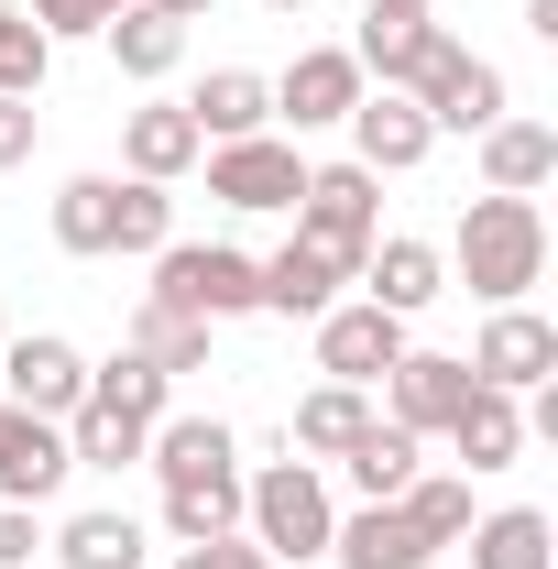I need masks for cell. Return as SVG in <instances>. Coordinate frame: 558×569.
Segmentation results:
<instances>
[{
    "label": "cell",
    "mask_w": 558,
    "mask_h": 569,
    "mask_svg": "<svg viewBox=\"0 0 558 569\" xmlns=\"http://www.w3.org/2000/svg\"><path fill=\"white\" fill-rule=\"evenodd\" d=\"M449 274L471 284L482 307H526L537 284H548V209L537 198H471L460 209V230H449V252H438Z\"/></svg>",
    "instance_id": "6da1fadb"
},
{
    "label": "cell",
    "mask_w": 558,
    "mask_h": 569,
    "mask_svg": "<svg viewBox=\"0 0 558 569\" xmlns=\"http://www.w3.org/2000/svg\"><path fill=\"white\" fill-rule=\"evenodd\" d=\"M329 526H340V493H329V471L318 460H263V471H241V537L263 548V559H329Z\"/></svg>",
    "instance_id": "7a4b0ae2"
},
{
    "label": "cell",
    "mask_w": 558,
    "mask_h": 569,
    "mask_svg": "<svg viewBox=\"0 0 558 569\" xmlns=\"http://www.w3.org/2000/svg\"><path fill=\"white\" fill-rule=\"evenodd\" d=\"M142 307H165V318H209V329H219V318H252V307H263V263L230 252V241H165Z\"/></svg>",
    "instance_id": "3957f363"
},
{
    "label": "cell",
    "mask_w": 558,
    "mask_h": 569,
    "mask_svg": "<svg viewBox=\"0 0 558 569\" xmlns=\"http://www.w3.org/2000/svg\"><path fill=\"white\" fill-rule=\"evenodd\" d=\"M296 241H318L340 274H361V252L383 241V176L372 164H307V187H296Z\"/></svg>",
    "instance_id": "277c9868"
},
{
    "label": "cell",
    "mask_w": 558,
    "mask_h": 569,
    "mask_svg": "<svg viewBox=\"0 0 558 569\" xmlns=\"http://www.w3.org/2000/svg\"><path fill=\"white\" fill-rule=\"evenodd\" d=\"M406 99L427 110V132H471V142H482L492 121L515 110L504 67H492V56H471V44H438V56H427V77L406 88Z\"/></svg>",
    "instance_id": "5b68a950"
},
{
    "label": "cell",
    "mask_w": 558,
    "mask_h": 569,
    "mask_svg": "<svg viewBox=\"0 0 558 569\" xmlns=\"http://www.w3.org/2000/svg\"><path fill=\"white\" fill-rule=\"evenodd\" d=\"M198 164H209V198H219V209H252V219H263V209H296V187H307V153H296L285 132L209 142Z\"/></svg>",
    "instance_id": "8992f818"
},
{
    "label": "cell",
    "mask_w": 558,
    "mask_h": 569,
    "mask_svg": "<svg viewBox=\"0 0 558 569\" xmlns=\"http://www.w3.org/2000/svg\"><path fill=\"white\" fill-rule=\"evenodd\" d=\"M307 329H318V372H329V383H361V395H372V383H383L395 361L417 351V340H406V318H383L372 296H350V307L307 318Z\"/></svg>",
    "instance_id": "52a82bcc"
},
{
    "label": "cell",
    "mask_w": 558,
    "mask_h": 569,
    "mask_svg": "<svg viewBox=\"0 0 558 569\" xmlns=\"http://www.w3.org/2000/svg\"><path fill=\"white\" fill-rule=\"evenodd\" d=\"M0 406H22V417H56L67 427L88 406V351L56 340V329H33V340H11L0 351Z\"/></svg>",
    "instance_id": "ba28073f"
},
{
    "label": "cell",
    "mask_w": 558,
    "mask_h": 569,
    "mask_svg": "<svg viewBox=\"0 0 558 569\" xmlns=\"http://www.w3.org/2000/svg\"><path fill=\"white\" fill-rule=\"evenodd\" d=\"M471 383H492V395H537V383H558V329L537 318V307H492L482 340H471Z\"/></svg>",
    "instance_id": "9c48e42d"
},
{
    "label": "cell",
    "mask_w": 558,
    "mask_h": 569,
    "mask_svg": "<svg viewBox=\"0 0 558 569\" xmlns=\"http://www.w3.org/2000/svg\"><path fill=\"white\" fill-rule=\"evenodd\" d=\"M340 132H350V164H372V176H417L427 153H438V132H427V110L406 88H361Z\"/></svg>",
    "instance_id": "30bf717a"
},
{
    "label": "cell",
    "mask_w": 558,
    "mask_h": 569,
    "mask_svg": "<svg viewBox=\"0 0 558 569\" xmlns=\"http://www.w3.org/2000/svg\"><path fill=\"white\" fill-rule=\"evenodd\" d=\"M350 99H361V67H350V44H307V56L275 77V121H285V142H296V132H340Z\"/></svg>",
    "instance_id": "8fae6325"
},
{
    "label": "cell",
    "mask_w": 558,
    "mask_h": 569,
    "mask_svg": "<svg viewBox=\"0 0 558 569\" xmlns=\"http://www.w3.org/2000/svg\"><path fill=\"white\" fill-rule=\"evenodd\" d=\"M350 284H361L383 318H406V329H417V307L449 296V263H438V241H417V230H383V241L361 252V274H350Z\"/></svg>",
    "instance_id": "7c38bea8"
},
{
    "label": "cell",
    "mask_w": 558,
    "mask_h": 569,
    "mask_svg": "<svg viewBox=\"0 0 558 569\" xmlns=\"http://www.w3.org/2000/svg\"><path fill=\"white\" fill-rule=\"evenodd\" d=\"M67 427L56 417H22V406H0V503H33V515H44V503L67 493Z\"/></svg>",
    "instance_id": "4fadbf2b"
},
{
    "label": "cell",
    "mask_w": 558,
    "mask_h": 569,
    "mask_svg": "<svg viewBox=\"0 0 558 569\" xmlns=\"http://www.w3.org/2000/svg\"><path fill=\"white\" fill-rule=\"evenodd\" d=\"M460 395H471V361L460 351H406L383 372V417L406 427V438H438V427L460 417Z\"/></svg>",
    "instance_id": "5bb4252c"
},
{
    "label": "cell",
    "mask_w": 558,
    "mask_h": 569,
    "mask_svg": "<svg viewBox=\"0 0 558 569\" xmlns=\"http://www.w3.org/2000/svg\"><path fill=\"white\" fill-rule=\"evenodd\" d=\"M438 44H449V33H438V11H361L350 67H361V88H417Z\"/></svg>",
    "instance_id": "9a60e30c"
},
{
    "label": "cell",
    "mask_w": 558,
    "mask_h": 569,
    "mask_svg": "<svg viewBox=\"0 0 558 569\" xmlns=\"http://www.w3.org/2000/svg\"><path fill=\"white\" fill-rule=\"evenodd\" d=\"M198 121H187V99H142L132 121H121V176L142 187H176V176H198Z\"/></svg>",
    "instance_id": "2e32d148"
},
{
    "label": "cell",
    "mask_w": 558,
    "mask_h": 569,
    "mask_svg": "<svg viewBox=\"0 0 558 569\" xmlns=\"http://www.w3.org/2000/svg\"><path fill=\"white\" fill-rule=\"evenodd\" d=\"M142 471L176 493V482H219V471H241V438L219 417H153V438H142Z\"/></svg>",
    "instance_id": "e0dca14e"
},
{
    "label": "cell",
    "mask_w": 558,
    "mask_h": 569,
    "mask_svg": "<svg viewBox=\"0 0 558 569\" xmlns=\"http://www.w3.org/2000/svg\"><path fill=\"white\" fill-rule=\"evenodd\" d=\"M438 438H449V460H460V471H515V460H526V406H515V395H492V383H471V395H460V417L438 427Z\"/></svg>",
    "instance_id": "ac0fdd59"
},
{
    "label": "cell",
    "mask_w": 558,
    "mask_h": 569,
    "mask_svg": "<svg viewBox=\"0 0 558 569\" xmlns=\"http://www.w3.org/2000/svg\"><path fill=\"white\" fill-rule=\"evenodd\" d=\"M187 121H198V142L275 132V77H263V67H209V77H198V99H187Z\"/></svg>",
    "instance_id": "d6986e66"
},
{
    "label": "cell",
    "mask_w": 558,
    "mask_h": 569,
    "mask_svg": "<svg viewBox=\"0 0 558 569\" xmlns=\"http://www.w3.org/2000/svg\"><path fill=\"white\" fill-rule=\"evenodd\" d=\"M427 559L438 548L406 526V503H350L340 526H329V569H427Z\"/></svg>",
    "instance_id": "ffe728a7"
},
{
    "label": "cell",
    "mask_w": 558,
    "mask_h": 569,
    "mask_svg": "<svg viewBox=\"0 0 558 569\" xmlns=\"http://www.w3.org/2000/svg\"><path fill=\"white\" fill-rule=\"evenodd\" d=\"M99 44H110V67L132 77V88H165V77L187 67V22H176V11H153V0H121Z\"/></svg>",
    "instance_id": "44dd1931"
},
{
    "label": "cell",
    "mask_w": 558,
    "mask_h": 569,
    "mask_svg": "<svg viewBox=\"0 0 558 569\" xmlns=\"http://www.w3.org/2000/svg\"><path fill=\"white\" fill-rule=\"evenodd\" d=\"M252 263H263V318H329L350 284L318 241H285V252H252Z\"/></svg>",
    "instance_id": "7402d4cb"
},
{
    "label": "cell",
    "mask_w": 558,
    "mask_h": 569,
    "mask_svg": "<svg viewBox=\"0 0 558 569\" xmlns=\"http://www.w3.org/2000/svg\"><path fill=\"white\" fill-rule=\"evenodd\" d=\"M548 176H558V132H548V121H515V110H504V121L482 132V187H492V198H537Z\"/></svg>",
    "instance_id": "603a6c76"
},
{
    "label": "cell",
    "mask_w": 558,
    "mask_h": 569,
    "mask_svg": "<svg viewBox=\"0 0 558 569\" xmlns=\"http://www.w3.org/2000/svg\"><path fill=\"white\" fill-rule=\"evenodd\" d=\"M471 569H558V526L537 515V503H492V515H471Z\"/></svg>",
    "instance_id": "cb8c5ba5"
},
{
    "label": "cell",
    "mask_w": 558,
    "mask_h": 569,
    "mask_svg": "<svg viewBox=\"0 0 558 569\" xmlns=\"http://www.w3.org/2000/svg\"><path fill=\"white\" fill-rule=\"evenodd\" d=\"M56 241H67L77 263L121 252V176H67L56 187Z\"/></svg>",
    "instance_id": "d4e9b609"
},
{
    "label": "cell",
    "mask_w": 558,
    "mask_h": 569,
    "mask_svg": "<svg viewBox=\"0 0 558 569\" xmlns=\"http://www.w3.org/2000/svg\"><path fill=\"white\" fill-rule=\"evenodd\" d=\"M56 559H67V569H142V559H153V537H142L121 503H88V515L56 526Z\"/></svg>",
    "instance_id": "484cf974"
},
{
    "label": "cell",
    "mask_w": 558,
    "mask_h": 569,
    "mask_svg": "<svg viewBox=\"0 0 558 569\" xmlns=\"http://www.w3.org/2000/svg\"><path fill=\"white\" fill-rule=\"evenodd\" d=\"M340 482H350L361 503H395L406 482H417V438H406L395 417H372V427H361V438L340 449Z\"/></svg>",
    "instance_id": "4316f807"
},
{
    "label": "cell",
    "mask_w": 558,
    "mask_h": 569,
    "mask_svg": "<svg viewBox=\"0 0 558 569\" xmlns=\"http://www.w3.org/2000/svg\"><path fill=\"white\" fill-rule=\"evenodd\" d=\"M142 438H153L142 417H121V406L88 395V406L67 417V460H77V471H142Z\"/></svg>",
    "instance_id": "83f0119b"
},
{
    "label": "cell",
    "mask_w": 558,
    "mask_h": 569,
    "mask_svg": "<svg viewBox=\"0 0 558 569\" xmlns=\"http://www.w3.org/2000/svg\"><path fill=\"white\" fill-rule=\"evenodd\" d=\"M361 427H372V395H361V383H318V395H296V449H307V460H340Z\"/></svg>",
    "instance_id": "f1b7e54d"
},
{
    "label": "cell",
    "mask_w": 558,
    "mask_h": 569,
    "mask_svg": "<svg viewBox=\"0 0 558 569\" xmlns=\"http://www.w3.org/2000/svg\"><path fill=\"white\" fill-rule=\"evenodd\" d=\"M395 503H406V526H417L427 548H460L471 537V471H417Z\"/></svg>",
    "instance_id": "f546056e"
},
{
    "label": "cell",
    "mask_w": 558,
    "mask_h": 569,
    "mask_svg": "<svg viewBox=\"0 0 558 569\" xmlns=\"http://www.w3.org/2000/svg\"><path fill=\"white\" fill-rule=\"evenodd\" d=\"M88 395H99V406H121V417H176V372H153V361L142 351H121V361H88Z\"/></svg>",
    "instance_id": "4dcf8cb0"
},
{
    "label": "cell",
    "mask_w": 558,
    "mask_h": 569,
    "mask_svg": "<svg viewBox=\"0 0 558 569\" xmlns=\"http://www.w3.org/2000/svg\"><path fill=\"white\" fill-rule=\"evenodd\" d=\"M230 526H241V471H219V482H176V493H165V537H176V548L230 537Z\"/></svg>",
    "instance_id": "1f68e13d"
},
{
    "label": "cell",
    "mask_w": 558,
    "mask_h": 569,
    "mask_svg": "<svg viewBox=\"0 0 558 569\" xmlns=\"http://www.w3.org/2000/svg\"><path fill=\"white\" fill-rule=\"evenodd\" d=\"M44 77H56V44L33 33V11L0 0V99H44Z\"/></svg>",
    "instance_id": "d6a6232c"
},
{
    "label": "cell",
    "mask_w": 558,
    "mask_h": 569,
    "mask_svg": "<svg viewBox=\"0 0 558 569\" xmlns=\"http://www.w3.org/2000/svg\"><path fill=\"white\" fill-rule=\"evenodd\" d=\"M132 351L153 372H209V318H165V307H142L132 318Z\"/></svg>",
    "instance_id": "836d02e7"
},
{
    "label": "cell",
    "mask_w": 558,
    "mask_h": 569,
    "mask_svg": "<svg viewBox=\"0 0 558 569\" xmlns=\"http://www.w3.org/2000/svg\"><path fill=\"white\" fill-rule=\"evenodd\" d=\"M110 11L121 0H33V33L44 44H77V33H110Z\"/></svg>",
    "instance_id": "e575fe53"
},
{
    "label": "cell",
    "mask_w": 558,
    "mask_h": 569,
    "mask_svg": "<svg viewBox=\"0 0 558 569\" xmlns=\"http://www.w3.org/2000/svg\"><path fill=\"white\" fill-rule=\"evenodd\" d=\"M176 569H275V559H263V548L230 526V537H198V548H176Z\"/></svg>",
    "instance_id": "d590c367"
},
{
    "label": "cell",
    "mask_w": 558,
    "mask_h": 569,
    "mask_svg": "<svg viewBox=\"0 0 558 569\" xmlns=\"http://www.w3.org/2000/svg\"><path fill=\"white\" fill-rule=\"evenodd\" d=\"M33 548H44L33 503H0V569H33Z\"/></svg>",
    "instance_id": "8d00e7d4"
},
{
    "label": "cell",
    "mask_w": 558,
    "mask_h": 569,
    "mask_svg": "<svg viewBox=\"0 0 558 569\" xmlns=\"http://www.w3.org/2000/svg\"><path fill=\"white\" fill-rule=\"evenodd\" d=\"M33 164V99H0V176Z\"/></svg>",
    "instance_id": "74e56055"
},
{
    "label": "cell",
    "mask_w": 558,
    "mask_h": 569,
    "mask_svg": "<svg viewBox=\"0 0 558 569\" xmlns=\"http://www.w3.org/2000/svg\"><path fill=\"white\" fill-rule=\"evenodd\" d=\"M153 11H176V22H209L219 0H153Z\"/></svg>",
    "instance_id": "f35d334b"
},
{
    "label": "cell",
    "mask_w": 558,
    "mask_h": 569,
    "mask_svg": "<svg viewBox=\"0 0 558 569\" xmlns=\"http://www.w3.org/2000/svg\"><path fill=\"white\" fill-rule=\"evenodd\" d=\"M361 11H438V0H361Z\"/></svg>",
    "instance_id": "ab89813d"
},
{
    "label": "cell",
    "mask_w": 558,
    "mask_h": 569,
    "mask_svg": "<svg viewBox=\"0 0 558 569\" xmlns=\"http://www.w3.org/2000/svg\"><path fill=\"white\" fill-rule=\"evenodd\" d=\"M263 11H307V0H263Z\"/></svg>",
    "instance_id": "60d3db41"
}]
</instances>
